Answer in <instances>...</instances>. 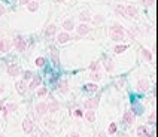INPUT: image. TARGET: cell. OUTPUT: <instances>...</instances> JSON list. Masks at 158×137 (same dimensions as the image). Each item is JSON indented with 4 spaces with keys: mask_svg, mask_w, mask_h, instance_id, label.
I'll use <instances>...</instances> for the list:
<instances>
[{
    "mask_svg": "<svg viewBox=\"0 0 158 137\" xmlns=\"http://www.w3.org/2000/svg\"><path fill=\"white\" fill-rule=\"evenodd\" d=\"M125 37V30L121 24H113L110 27V39L115 40V42H119Z\"/></svg>",
    "mask_w": 158,
    "mask_h": 137,
    "instance_id": "obj_1",
    "label": "cell"
},
{
    "mask_svg": "<svg viewBox=\"0 0 158 137\" xmlns=\"http://www.w3.org/2000/svg\"><path fill=\"white\" fill-rule=\"evenodd\" d=\"M14 45L16 48V51H20V52H24L25 48H27V42H25V39L22 36H16L15 40H14Z\"/></svg>",
    "mask_w": 158,
    "mask_h": 137,
    "instance_id": "obj_2",
    "label": "cell"
},
{
    "mask_svg": "<svg viewBox=\"0 0 158 137\" xmlns=\"http://www.w3.org/2000/svg\"><path fill=\"white\" fill-rule=\"evenodd\" d=\"M34 112H36L37 116H43L45 113H48V107H46V103H37L36 106H34Z\"/></svg>",
    "mask_w": 158,
    "mask_h": 137,
    "instance_id": "obj_3",
    "label": "cell"
},
{
    "mask_svg": "<svg viewBox=\"0 0 158 137\" xmlns=\"http://www.w3.org/2000/svg\"><path fill=\"white\" fill-rule=\"evenodd\" d=\"M124 14H125V16H128V18H137V16H139L136 6H131V5L124 7Z\"/></svg>",
    "mask_w": 158,
    "mask_h": 137,
    "instance_id": "obj_4",
    "label": "cell"
},
{
    "mask_svg": "<svg viewBox=\"0 0 158 137\" xmlns=\"http://www.w3.org/2000/svg\"><path fill=\"white\" fill-rule=\"evenodd\" d=\"M90 30H91V27L86 22H81L76 27V31H78V34L79 36H85V34H88L90 33Z\"/></svg>",
    "mask_w": 158,
    "mask_h": 137,
    "instance_id": "obj_5",
    "label": "cell"
},
{
    "mask_svg": "<svg viewBox=\"0 0 158 137\" xmlns=\"http://www.w3.org/2000/svg\"><path fill=\"white\" fill-rule=\"evenodd\" d=\"M97 106H99V97L88 98V100L84 103V107H85V109H95Z\"/></svg>",
    "mask_w": 158,
    "mask_h": 137,
    "instance_id": "obj_6",
    "label": "cell"
},
{
    "mask_svg": "<svg viewBox=\"0 0 158 137\" xmlns=\"http://www.w3.org/2000/svg\"><path fill=\"white\" fill-rule=\"evenodd\" d=\"M40 83H42V76H40V75H36V76H33V78H31V83L29 85L27 88H30V90H36Z\"/></svg>",
    "mask_w": 158,
    "mask_h": 137,
    "instance_id": "obj_7",
    "label": "cell"
},
{
    "mask_svg": "<svg viewBox=\"0 0 158 137\" xmlns=\"http://www.w3.org/2000/svg\"><path fill=\"white\" fill-rule=\"evenodd\" d=\"M122 121H124L127 125H131L134 122V113L131 112V110H127V112L124 113V116H122Z\"/></svg>",
    "mask_w": 158,
    "mask_h": 137,
    "instance_id": "obj_8",
    "label": "cell"
},
{
    "mask_svg": "<svg viewBox=\"0 0 158 137\" xmlns=\"http://www.w3.org/2000/svg\"><path fill=\"white\" fill-rule=\"evenodd\" d=\"M22 131H24L25 134H30V133L33 131V122L30 121L29 118L22 121Z\"/></svg>",
    "mask_w": 158,
    "mask_h": 137,
    "instance_id": "obj_9",
    "label": "cell"
},
{
    "mask_svg": "<svg viewBox=\"0 0 158 137\" xmlns=\"http://www.w3.org/2000/svg\"><path fill=\"white\" fill-rule=\"evenodd\" d=\"M46 107H48V112L55 113L57 110H60V103H58V101H55V100H52V101H49L48 104H46Z\"/></svg>",
    "mask_w": 158,
    "mask_h": 137,
    "instance_id": "obj_10",
    "label": "cell"
},
{
    "mask_svg": "<svg viewBox=\"0 0 158 137\" xmlns=\"http://www.w3.org/2000/svg\"><path fill=\"white\" fill-rule=\"evenodd\" d=\"M18 109V104L16 103H9V104H6L5 107H3V113L7 116L9 113H12V112H15V110Z\"/></svg>",
    "mask_w": 158,
    "mask_h": 137,
    "instance_id": "obj_11",
    "label": "cell"
},
{
    "mask_svg": "<svg viewBox=\"0 0 158 137\" xmlns=\"http://www.w3.org/2000/svg\"><path fill=\"white\" fill-rule=\"evenodd\" d=\"M15 87H16V91H18V94H25V91H27V83H25V81H18L15 83Z\"/></svg>",
    "mask_w": 158,
    "mask_h": 137,
    "instance_id": "obj_12",
    "label": "cell"
},
{
    "mask_svg": "<svg viewBox=\"0 0 158 137\" xmlns=\"http://www.w3.org/2000/svg\"><path fill=\"white\" fill-rule=\"evenodd\" d=\"M148 88H149L148 79H139V82H137V90L142 91V92H145V91H148Z\"/></svg>",
    "mask_w": 158,
    "mask_h": 137,
    "instance_id": "obj_13",
    "label": "cell"
},
{
    "mask_svg": "<svg viewBox=\"0 0 158 137\" xmlns=\"http://www.w3.org/2000/svg\"><path fill=\"white\" fill-rule=\"evenodd\" d=\"M70 39V34L67 31H63V33H60L58 36H57V40H58V43H66V42H69Z\"/></svg>",
    "mask_w": 158,
    "mask_h": 137,
    "instance_id": "obj_14",
    "label": "cell"
},
{
    "mask_svg": "<svg viewBox=\"0 0 158 137\" xmlns=\"http://www.w3.org/2000/svg\"><path fill=\"white\" fill-rule=\"evenodd\" d=\"M7 73H9V76H12V78L18 76V75H20V68H18V66L11 64L9 67H7Z\"/></svg>",
    "mask_w": 158,
    "mask_h": 137,
    "instance_id": "obj_15",
    "label": "cell"
},
{
    "mask_svg": "<svg viewBox=\"0 0 158 137\" xmlns=\"http://www.w3.org/2000/svg\"><path fill=\"white\" fill-rule=\"evenodd\" d=\"M85 119L88 122H94L95 121V112H94V109H88L85 112Z\"/></svg>",
    "mask_w": 158,
    "mask_h": 137,
    "instance_id": "obj_16",
    "label": "cell"
},
{
    "mask_svg": "<svg viewBox=\"0 0 158 137\" xmlns=\"http://www.w3.org/2000/svg\"><path fill=\"white\" fill-rule=\"evenodd\" d=\"M63 28L69 33V31H72L73 28H75V22H73V20H66L64 22H63Z\"/></svg>",
    "mask_w": 158,
    "mask_h": 137,
    "instance_id": "obj_17",
    "label": "cell"
},
{
    "mask_svg": "<svg viewBox=\"0 0 158 137\" xmlns=\"http://www.w3.org/2000/svg\"><path fill=\"white\" fill-rule=\"evenodd\" d=\"M137 136L139 137H149V130L146 127L140 125V127H137Z\"/></svg>",
    "mask_w": 158,
    "mask_h": 137,
    "instance_id": "obj_18",
    "label": "cell"
},
{
    "mask_svg": "<svg viewBox=\"0 0 158 137\" xmlns=\"http://www.w3.org/2000/svg\"><path fill=\"white\" fill-rule=\"evenodd\" d=\"M55 31H57V25L55 24H49L48 27L45 28V36H52V34H55Z\"/></svg>",
    "mask_w": 158,
    "mask_h": 137,
    "instance_id": "obj_19",
    "label": "cell"
},
{
    "mask_svg": "<svg viewBox=\"0 0 158 137\" xmlns=\"http://www.w3.org/2000/svg\"><path fill=\"white\" fill-rule=\"evenodd\" d=\"M51 57H52V61H54L55 66H58L60 63V58H58V52H57V49L54 46H51Z\"/></svg>",
    "mask_w": 158,
    "mask_h": 137,
    "instance_id": "obj_20",
    "label": "cell"
},
{
    "mask_svg": "<svg viewBox=\"0 0 158 137\" xmlns=\"http://www.w3.org/2000/svg\"><path fill=\"white\" fill-rule=\"evenodd\" d=\"M79 20H81L82 22H88L91 20V14L88 11H84V12H81V15H79Z\"/></svg>",
    "mask_w": 158,
    "mask_h": 137,
    "instance_id": "obj_21",
    "label": "cell"
},
{
    "mask_svg": "<svg viewBox=\"0 0 158 137\" xmlns=\"http://www.w3.org/2000/svg\"><path fill=\"white\" fill-rule=\"evenodd\" d=\"M84 90L85 91H88V92H95L99 90V87H97V83H86V85H84Z\"/></svg>",
    "mask_w": 158,
    "mask_h": 137,
    "instance_id": "obj_22",
    "label": "cell"
},
{
    "mask_svg": "<svg viewBox=\"0 0 158 137\" xmlns=\"http://www.w3.org/2000/svg\"><path fill=\"white\" fill-rule=\"evenodd\" d=\"M27 9H29L30 12H36V11L39 9V3L36 2V0H34V2H31V0H30V2L27 3Z\"/></svg>",
    "mask_w": 158,
    "mask_h": 137,
    "instance_id": "obj_23",
    "label": "cell"
},
{
    "mask_svg": "<svg viewBox=\"0 0 158 137\" xmlns=\"http://www.w3.org/2000/svg\"><path fill=\"white\" fill-rule=\"evenodd\" d=\"M142 55H143V58L146 60L148 63H151V61H152V54H151V51H149V49L143 48V49H142Z\"/></svg>",
    "mask_w": 158,
    "mask_h": 137,
    "instance_id": "obj_24",
    "label": "cell"
},
{
    "mask_svg": "<svg viewBox=\"0 0 158 137\" xmlns=\"http://www.w3.org/2000/svg\"><path fill=\"white\" fill-rule=\"evenodd\" d=\"M58 91H60L61 94H66V92L69 91V83H67V81H63V82L58 85Z\"/></svg>",
    "mask_w": 158,
    "mask_h": 137,
    "instance_id": "obj_25",
    "label": "cell"
},
{
    "mask_svg": "<svg viewBox=\"0 0 158 137\" xmlns=\"http://www.w3.org/2000/svg\"><path fill=\"white\" fill-rule=\"evenodd\" d=\"M104 68H106L108 72H112L113 68H115V64H113V61H112L110 58H108L106 61H104Z\"/></svg>",
    "mask_w": 158,
    "mask_h": 137,
    "instance_id": "obj_26",
    "label": "cell"
},
{
    "mask_svg": "<svg viewBox=\"0 0 158 137\" xmlns=\"http://www.w3.org/2000/svg\"><path fill=\"white\" fill-rule=\"evenodd\" d=\"M127 48H128V45H116L113 48V51H115V54H122Z\"/></svg>",
    "mask_w": 158,
    "mask_h": 137,
    "instance_id": "obj_27",
    "label": "cell"
},
{
    "mask_svg": "<svg viewBox=\"0 0 158 137\" xmlns=\"http://www.w3.org/2000/svg\"><path fill=\"white\" fill-rule=\"evenodd\" d=\"M45 63H46V60L43 58V57H37L36 61H34V64H36L37 67H43V66H45Z\"/></svg>",
    "mask_w": 158,
    "mask_h": 137,
    "instance_id": "obj_28",
    "label": "cell"
},
{
    "mask_svg": "<svg viewBox=\"0 0 158 137\" xmlns=\"http://www.w3.org/2000/svg\"><path fill=\"white\" fill-rule=\"evenodd\" d=\"M116 130H118V127H116V124H115V122H112V124L109 125V130H108V134H115V133H116Z\"/></svg>",
    "mask_w": 158,
    "mask_h": 137,
    "instance_id": "obj_29",
    "label": "cell"
},
{
    "mask_svg": "<svg viewBox=\"0 0 158 137\" xmlns=\"http://www.w3.org/2000/svg\"><path fill=\"white\" fill-rule=\"evenodd\" d=\"M7 48H6V40L5 39H0V54H3L6 52Z\"/></svg>",
    "mask_w": 158,
    "mask_h": 137,
    "instance_id": "obj_30",
    "label": "cell"
},
{
    "mask_svg": "<svg viewBox=\"0 0 158 137\" xmlns=\"http://www.w3.org/2000/svg\"><path fill=\"white\" fill-rule=\"evenodd\" d=\"M131 110H133V113H134V115H137V113H142L143 107L140 106V104H137V103H136V104L133 106V109H131Z\"/></svg>",
    "mask_w": 158,
    "mask_h": 137,
    "instance_id": "obj_31",
    "label": "cell"
},
{
    "mask_svg": "<svg viewBox=\"0 0 158 137\" xmlns=\"http://www.w3.org/2000/svg\"><path fill=\"white\" fill-rule=\"evenodd\" d=\"M155 119H157V113L152 112L151 115H149V118H148V124H149V125H154V124H155Z\"/></svg>",
    "mask_w": 158,
    "mask_h": 137,
    "instance_id": "obj_32",
    "label": "cell"
},
{
    "mask_svg": "<svg viewBox=\"0 0 158 137\" xmlns=\"http://www.w3.org/2000/svg\"><path fill=\"white\" fill-rule=\"evenodd\" d=\"M90 76H91V79H93L94 82H97V81H100V79H101V75H100L99 72H93Z\"/></svg>",
    "mask_w": 158,
    "mask_h": 137,
    "instance_id": "obj_33",
    "label": "cell"
},
{
    "mask_svg": "<svg viewBox=\"0 0 158 137\" xmlns=\"http://www.w3.org/2000/svg\"><path fill=\"white\" fill-rule=\"evenodd\" d=\"M115 14H116V15H121V16H125V14H124V6H121V5L116 6V7H115Z\"/></svg>",
    "mask_w": 158,
    "mask_h": 137,
    "instance_id": "obj_34",
    "label": "cell"
},
{
    "mask_svg": "<svg viewBox=\"0 0 158 137\" xmlns=\"http://www.w3.org/2000/svg\"><path fill=\"white\" fill-rule=\"evenodd\" d=\"M46 94H48V88H45V87H42V88L37 90V96L39 97H45Z\"/></svg>",
    "mask_w": 158,
    "mask_h": 137,
    "instance_id": "obj_35",
    "label": "cell"
},
{
    "mask_svg": "<svg viewBox=\"0 0 158 137\" xmlns=\"http://www.w3.org/2000/svg\"><path fill=\"white\" fill-rule=\"evenodd\" d=\"M31 78H33V73L30 70H25L22 73V81H27V79H31Z\"/></svg>",
    "mask_w": 158,
    "mask_h": 137,
    "instance_id": "obj_36",
    "label": "cell"
},
{
    "mask_svg": "<svg viewBox=\"0 0 158 137\" xmlns=\"http://www.w3.org/2000/svg\"><path fill=\"white\" fill-rule=\"evenodd\" d=\"M90 68H91V72H99V68H100V63H93L91 66H90Z\"/></svg>",
    "mask_w": 158,
    "mask_h": 137,
    "instance_id": "obj_37",
    "label": "cell"
},
{
    "mask_svg": "<svg viewBox=\"0 0 158 137\" xmlns=\"http://www.w3.org/2000/svg\"><path fill=\"white\" fill-rule=\"evenodd\" d=\"M91 20H93L95 24H99V22H103V21H104V18H103L101 15H97V16H95V18H91Z\"/></svg>",
    "mask_w": 158,
    "mask_h": 137,
    "instance_id": "obj_38",
    "label": "cell"
},
{
    "mask_svg": "<svg viewBox=\"0 0 158 137\" xmlns=\"http://www.w3.org/2000/svg\"><path fill=\"white\" fill-rule=\"evenodd\" d=\"M155 3V0H142V5L143 6H152Z\"/></svg>",
    "mask_w": 158,
    "mask_h": 137,
    "instance_id": "obj_39",
    "label": "cell"
},
{
    "mask_svg": "<svg viewBox=\"0 0 158 137\" xmlns=\"http://www.w3.org/2000/svg\"><path fill=\"white\" fill-rule=\"evenodd\" d=\"M6 14V9H5V6L3 5H0V16H3Z\"/></svg>",
    "mask_w": 158,
    "mask_h": 137,
    "instance_id": "obj_40",
    "label": "cell"
},
{
    "mask_svg": "<svg viewBox=\"0 0 158 137\" xmlns=\"http://www.w3.org/2000/svg\"><path fill=\"white\" fill-rule=\"evenodd\" d=\"M67 137H81V134H78V133H72V134H69Z\"/></svg>",
    "mask_w": 158,
    "mask_h": 137,
    "instance_id": "obj_41",
    "label": "cell"
},
{
    "mask_svg": "<svg viewBox=\"0 0 158 137\" xmlns=\"http://www.w3.org/2000/svg\"><path fill=\"white\" fill-rule=\"evenodd\" d=\"M75 115H76V116H82L84 113H82V112H81V110H79V109H78V110H75Z\"/></svg>",
    "mask_w": 158,
    "mask_h": 137,
    "instance_id": "obj_42",
    "label": "cell"
},
{
    "mask_svg": "<svg viewBox=\"0 0 158 137\" xmlns=\"http://www.w3.org/2000/svg\"><path fill=\"white\" fill-rule=\"evenodd\" d=\"M122 85H124V81H122V79H121V81H118V87H119V88L122 87Z\"/></svg>",
    "mask_w": 158,
    "mask_h": 137,
    "instance_id": "obj_43",
    "label": "cell"
},
{
    "mask_svg": "<svg viewBox=\"0 0 158 137\" xmlns=\"http://www.w3.org/2000/svg\"><path fill=\"white\" fill-rule=\"evenodd\" d=\"M30 2V0H20V3H22V5H27Z\"/></svg>",
    "mask_w": 158,
    "mask_h": 137,
    "instance_id": "obj_44",
    "label": "cell"
},
{
    "mask_svg": "<svg viewBox=\"0 0 158 137\" xmlns=\"http://www.w3.org/2000/svg\"><path fill=\"white\" fill-rule=\"evenodd\" d=\"M3 107H5V104H3V101H0V110H3Z\"/></svg>",
    "mask_w": 158,
    "mask_h": 137,
    "instance_id": "obj_45",
    "label": "cell"
},
{
    "mask_svg": "<svg viewBox=\"0 0 158 137\" xmlns=\"http://www.w3.org/2000/svg\"><path fill=\"white\" fill-rule=\"evenodd\" d=\"M99 137H108V136H106V133H100V134H99Z\"/></svg>",
    "mask_w": 158,
    "mask_h": 137,
    "instance_id": "obj_46",
    "label": "cell"
},
{
    "mask_svg": "<svg viewBox=\"0 0 158 137\" xmlns=\"http://www.w3.org/2000/svg\"><path fill=\"white\" fill-rule=\"evenodd\" d=\"M42 137H51V134H48V133H43V136Z\"/></svg>",
    "mask_w": 158,
    "mask_h": 137,
    "instance_id": "obj_47",
    "label": "cell"
},
{
    "mask_svg": "<svg viewBox=\"0 0 158 137\" xmlns=\"http://www.w3.org/2000/svg\"><path fill=\"white\" fill-rule=\"evenodd\" d=\"M3 91H5V88H3V87H2V85H0V94H2V92H3Z\"/></svg>",
    "mask_w": 158,
    "mask_h": 137,
    "instance_id": "obj_48",
    "label": "cell"
},
{
    "mask_svg": "<svg viewBox=\"0 0 158 137\" xmlns=\"http://www.w3.org/2000/svg\"><path fill=\"white\" fill-rule=\"evenodd\" d=\"M57 3H63V2H66V0H55Z\"/></svg>",
    "mask_w": 158,
    "mask_h": 137,
    "instance_id": "obj_49",
    "label": "cell"
},
{
    "mask_svg": "<svg viewBox=\"0 0 158 137\" xmlns=\"http://www.w3.org/2000/svg\"><path fill=\"white\" fill-rule=\"evenodd\" d=\"M30 137H37V136H34V134H31V136H30Z\"/></svg>",
    "mask_w": 158,
    "mask_h": 137,
    "instance_id": "obj_50",
    "label": "cell"
}]
</instances>
